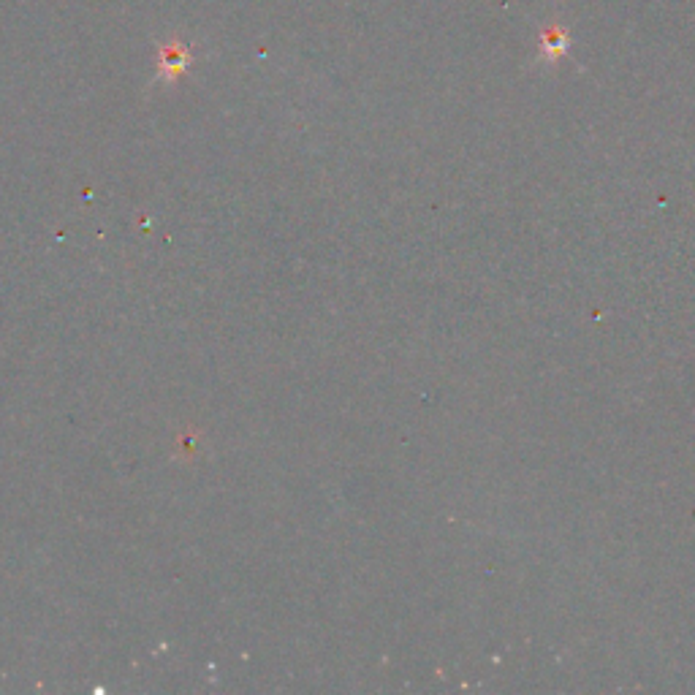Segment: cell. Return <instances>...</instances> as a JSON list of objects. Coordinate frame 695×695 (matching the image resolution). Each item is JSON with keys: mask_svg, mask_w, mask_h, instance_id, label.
Returning a JSON list of instances; mask_svg holds the SVG:
<instances>
[{"mask_svg": "<svg viewBox=\"0 0 695 695\" xmlns=\"http://www.w3.org/2000/svg\"><path fill=\"white\" fill-rule=\"evenodd\" d=\"M191 63V47L182 44V41H169V44H163L161 55H158V74H161V79H166V82H172V79H177L180 74H185V71L191 68Z\"/></svg>", "mask_w": 695, "mask_h": 695, "instance_id": "6da1fadb", "label": "cell"}, {"mask_svg": "<svg viewBox=\"0 0 695 695\" xmlns=\"http://www.w3.org/2000/svg\"><path fill=\"white\" fill-rule=\"evenodd\" d=\"M541 47L546 58H560V55H565L568 47H571V39H568V33H562V30H546L541 36Z\"/></svg>", "mask_w": 695, "mask_h": 695, "instance_id": "7a4b0ae2", "label": "cell"}]
</instances>
